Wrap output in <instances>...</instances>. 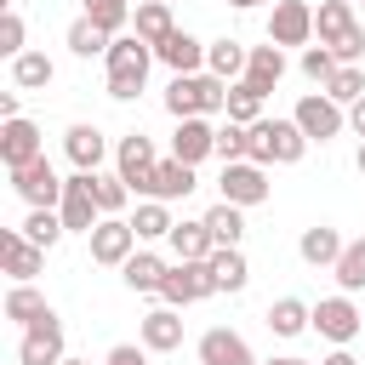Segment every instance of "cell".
Wrapping results in <instances>:
<instances>
[{
	"label": "cell",
	"mask_w": 365,
	"mask_h": 365,
	"mask_svg": "<svg viewBox=\"0 0 365 365\" xmlns=\"http://www.w3.org/2000/svg\"><path fill=\"white\" fill-rule=\"evenodd\" d=\"M154 63H160V57H154V46H148L143 34H114V46H108V57H103V68H108V97H114V103H137Z\"/></svg>",
	"instance_id": "obj_1"
},
{
	"label": "cell",
	"mask_w": 365,
	"mask_h": 365,
	"mask_svg": "<svg viewBox=\"0 0 365 365\" xmlns=\"http://www.w3.org/2000/svg\"><path fill=\"white\" fill-rule=\"evenodd\" d=\"M222 108H228V80H217L211 68H200V74H171V86H165V114H171V120H188V114L217 120Z\"/></svg>",
	"instance_id": "obj_2"
},
{
	"label": "cell",
	"mask_w": 365,
	"mask_h": 365,
	"mask_svg": "<svg viewBox=\"0 0 365 365\" xmlns=\"http://www.w3.org/2000/svg\"><path fill=\"white\" fill-rule=\"evenodd\" d=\"M308 154V137L297 120H257L245 125V160L257 165H297Z\"/></svg>",
	"instance_id": "obj_3"
},
{
	"label": "cell",
	"mask_w": 365,
	"mask_h": 365,
	"mask_svg": "<svg viewBox=\"0 0 365 365\" xmlns=\"http://www.w3.org/2000/svg\"><path fill=\"white\" fill-rule=\"evenodd\" d=\"M314 331H319L331 348H348V342L365 331V314H359V302H354L348 291H336V297H319V302H314Z\"/></svg>",
	"instance_id": "obj_4"
},
{
	"label": "cell",
	"mask_w": 365,
	"mask_h": 365,
	"mask_svg": "<svg viewBox=\"0 0 365 365\" xmlns=\"http://www.w3.org/2000/svg\"><path fill=\"white\" fill-rule=\"evenodd\" d=\"M291 120L302 125V137H308V143H331V137H342V131H348V108H342V103H331L325 91H308V97L291 108Z\"/></svg>",
	"instance_id": "obj_5"
},
{
	"label": "cell",
	"mask_w": 365,
	"mask_h": 365,
	"mask_svg": "<svg viewBox=\"0 0 365 365\" xmlns=\"http://www.w3.org/2000/svg\"><path fill=\"white\" fill-rule=\"evenodd\" d=\"M63 228L68 234H91L97 222H103V205H97V182H91V171H74V177H63Z\"/></svg>",
	"instance_id": "obj_6"
},
{
	"label": "cell",
	"mask_w": 365,
	"mask_h": 365,
	"mask_svg": "<svg viewBox=\"0 0 365 365\" xmlns=\"http://www.w3.org/2000/svg\"><path fill=\"white\" fill-rule=\"evenodd\" d=\"M6 177H11V194L23 205H63V177H57V165L46 154L29 160V165H17V171H6Z\"/></svg>",
	"instance_id": "obj_7"
},
{
	"label": "cell",
	"mask_w": 365,
	"mask_h": 365,
	"mask_svg": "<svg viewBox=\"0 0 365 365\" xmlns=\"http://www.w3.org/2000/svg\"><path fill=\"white\" fill-rule=\"evenodd\" d=\"M154 165H160V154H154V137H143V131H125V137H120V148H114V171L131 182V194H137V200L148 194V177H154Z\"/></svg>",
	"instance_id": "obj_8"
},
{
	"label": "cell",
	"mask_w": 365,
	"mask_h": 365,
	"mask_svg": "<svg viewBox=\"0 0 365 365\" xmlns=\"http://www.w3.org/2000/svg\"><path fill=\"white\" fill-rule=\"evenodd\" d=\"M217 188H222V200H234V205H262L268 200V165H257V160H228L222 165V177H217Z\"/></svg>",
	"instance_id": "obj_9"
},
{
	"label": "cell",
	"mask_w": 365,
	"mask_h": 365,
	"mask_svg": "<svg viewBox=\"0 0 365 365\" xmlns=\"http://www.w3.org/2000/svg\"><path fill=\"white\" fill-rule=\"evenodd\" d=\"M160 297H165L171 308H188V302H205V297H217L211 262H171V268H165V285H160Z\"/></svg>",
	"instance_id": "obj_10"
},
{
	"label": "cell",
	"mask_w": 365,
	"mask_h": 365,
	"mask_svg": "<svg viewBox=\"0 0 365 365\" xmlns=\"http://www.w3.org/2000/svg\"><path fill=\"white\" fill-rule=\"evenodd\" d=\"M86 240H91V262H103V268H125V257L137 251V228H131V217H103Z\"/></svg>",
	"instance_id": "obj_11"
},
{
	"label": "cell",
	"mask_w": 365,
	"mask_h": 365,
	"mask_svg": "<svg viewBox=\"0 0 365 365\" xmlns=\"http://www.w3.org/2000/svg\"><path fill=\"white\" fill-rule=\"evenodd\" d=\"M63 319L46 314L34 325H23V342H17V365H63Z\"/></svg>",
	"instance_id": "obj_12"
},
{
	"label": "cell",
	"mask_w": 365,
	"mask_h": 365,
	"mask_svg": "<svg viewBox=\"0 0 365 365\" xmlns=\"http://www.w3.org/2000/svg\"><path fill=\"white\" fill-rule=\"evenodd\" d=\"M268 40L274 46H314V6L308 0H274Z\"/></svg>",
	"instance_id": "obj_13"
},
{
	"label": "cell",
	"mask_w": 365,
	"mask_h": 365,
	"mask_svg": "<svg viewBox=\"0 0 365 365\" xmlns=\"http://www.w3.org/2000/svg\"><path fill=\"white\" fill-rule=\"evenodd\" d=\"M46 154V137H40V125L34 120H0V165L6 171H17V165H29V160H40Z\"/></svg>",
	"instance_id": "obj_14"
},
{
	"label": "cell",
	"mask_w": 365,
	"mask_h": 365,
	"mask_svg": "<svg viewBox=\"0 0 365 365\" xmlns=\"http://www.w3.org/2000/svg\"><path fill=\"white\" fill-rule=\"evenodd\" d=\"M171 154H177L182 165H205V160H217V125H211L205 114L177 120V131H171Z\"/></svg>",
	"instance_id": "obj_15"
},
{
	"label": "cell",
	"mask_w": 365,
	"mask_h": 365,
	"mask_svg": "<svg viewBox=\"0 0 365 365\" xmlns=\"http://www.w3.org/2000/svg\"><path fill=\"white\" fill-rule=\"evenodd\" d=\"M194 354H200V365H262V359L251 354V342H245L240 331H228V325H211Z\"/></svg>",
	"instance_id": "obj_16"
},
{
	"label": "cell",
	"mask_w": 365,
	"mask_h": 365,
	"mask_svg": "<svg viewBox=\"0 0 365 365\" xmlns=\"http://www.w3.org/2000/svg\"><path fill=\"white\" fill-rule=\"evenodd\" d=\"M0 262L11 279H34L46 268V245H34L23 228H0Z\"/></svg>",
	"instance_id": "obj_17"
},
{
	"label": "cell",
	"mask_w": 365,
	"mask_h": 365,
	"mask_svg": "<svg viewBox=\"0 0 365 365\" xmlns=\"http://www.w3.org/2000/svg\"><path fill=\"white\" fill-rule=\"evenodd\" d=\"M63 154H68V165H74V171H97V165L108 160V137H103L97 125L74 120V125L63 131Z\"/></svg>",
	"instance_id": "obj_18"
},
{
	"label": "cell",
	"mask_w": 365,
	"mask_h": 365,
	"mask_svg": "<svg viewBox=\"0 0 365 365\" xmlns=\"http://www.w3.org/2000/svg\"><path fill=\"white\" fill-rule=\"evenodd\" d=\"M194 188H200L194 165H182L177 154H165V160L154 165V177H148V194H143V200H165V205H171V200H188Z\"/></svg>",
	"instance_id": "obj_19"
},
{
	"label": "cell",
	"mask_w": 365,
	"mask_h": 365,
	"mask_svg": "<svg viewBox=\"0 0 365 365\" xmlns=\"http://www.w3.org/2000/svg\"><path fill=\"white\" fill-rule=\"evenodd\" d=\"M154 57H160L171 74H200V68H205V40H194L188 29H171V34L154 46Z\"/></svg>",
	"instance_id": "obj_20"
},
{
	"label": "cell",
	"mask_w": 365,
	"mask_h": 365,
	"mask_svg": "<svg viewBox=\"0 0 365 365\" xmlns=\"http://www.w3.org/2000/svg\"><path fill=\"white\" fill-rule=\"evenodd\" d=\"M137 336H143V348H148V354H171V348H182V314H177V308L165 302V308L143 314Z\"/></svg>",
	"instance_id": "obj_21"
},
{
	"label": "cell",
	"mask_w": 365,
	"mask_h": 365,
	"mask_svg": "<svg viewBox=\"0 0 365 365\" xmlns=\"http://www.w3.org/2000/svg\"><path fill=\"white\" fill-rule=\"evenodd\" d=\"M354 29H359L354 0H319V6H314V40H319V46H342Z\"/></svg>",
	"instance_id": "obj_22"
},
{
	"label": "cell",
	"mask_w": 365,
	"mask_h": 365,
	"mask_svg": "<svg viewBox=\"0 0 365 365\" xmlns=\"http://www.w3.org/2000/svg\"><path fill=\"white\" fill-rule=\"evenodd\" d=\"M211 251H217V234L205 228V217H182L171 228V257L177 262H205Z\"/></svg>",
	"instance_id": "obj_23"
},
{
	"label": "cell",
	"mask_w": 365,
	"mask_h": 365,
	"mask_svg": "<svg viewBox=\"0 0 365 365\" xmlns=\"http://www.w3.org/2000/svg\"><path fill=\"white\" fill-rule=\"evenodd\" d=\"M342 245H348V240H342L331 222H314V228H302V240H297V257H302L308 268H336Z\"/></svg>",
	"instance_id": "obj_24"
},
{
	"label": "cell",
	"mask_w": 365,
	"mask_h": 365,
	"mask_svg": "<svg viewBox=\"0 0 365 365\" xmlns=\"http://www.w3.org/2000/svg\"><path fill=\"white\" fill-rule=\"evenodd\" d=\"M165 257L160 251H131L125 257V268H120V279H125V291H143V297H160V285H165Z\"/></svg>",
	"instance_id": "obj_25"
},
{
	"label": "cell",
	"mask_w": 365,
	"mask_h": 365,
	"mask_svg": "<svg viewBox=\"0 0 365 365\" xmlns=\"http://www.w3.org/2000/svg\"><path fill=\"white\" fill-rule=\"evenodd\" d=\"M262 319H268V331H274V336H285V342H291V336L314 331V302H302V297H274Z\"/></svg>",
	"instance_id": "obj_26"
},
{
	"label": "cell",
	"mask_w": 365,
	"mask_h": 365,
	"mask_svg": "<svg viewBox=\"0 0 365 365\" xmlns=\"http://www.w3.org/2000/svg\"><path fill=\"white\" fill-rule=\"evenodd\" d=\"M205 262H211V279H217V291L240 297V291L251 285V262H245V251H240V245H217Z\"/></svg>",
	"instance_id": "obj_27"
},
{
	"label": "cell",
	"mask_w": 365,
	"mask_h": 365,
	"mask_svg": "<svg viewBox=\"0 0 365 365\" xmlns=\"http://www.w3.org/2000/svg\"><path fill=\"white\" fill-rule=\"evenodd\" d=\"M285 68H291V63H285V46H274V40H268V46H251V57H245V80H251L257 91H274V86L285 80Z\"/></svg>",
	"instance_id": "obj_28"
},
{
	"label": "cell",
	"mask_w": 365,
	"mask_h": 365,
	"mask_svg": "<svg viewBox=\"0 0 365 365\" xmlns=\"http://www.w3.org/2000/svg\"><path fill=\"white\" fill-rule=\"evenodd\" d=\"M245 57H251V46H240L234 34H222V40H211V46H205V68H211L217 80H228V86H234V80H245Z\"/></svg>",
	"instance_id": "obj_29"
},
{
	"label": "cell",
	"mask_w": 365,
	"mask_h": 365,
	"mask_svg": "<svg viewBox=\"0 0 365 365\" xmlns=\"http://www.w3.org/2000/svg\"><path fill=\"white\" fill-rule=\"evenodd\" d=\"M46 314H57V308L34 291V279H11V291H6V319H11V325H34V319H46Z\"/></svg>",
	"instance_id": "obj_30"
},
{
	"label": "cell",
	"mask_w": 365,
	"mask_h": 365,
	"mask_svg": "<svg viewBox=\"0 0 365 365\" xmlns=\"http://www.w3.org/2000/svg\"><path fill=\"white\" fill-rule=\"evenodd\" d=\"M171 29H177V17H171V0H137V11H131V34H143L148 46H160Z\"/></svg>",
	"instance_id": "obj_31"
},
{
	"label": "cell",
	"mask_w": 365,
	"mask_h": 365,
	"mask_svg": "<svg viewBox=\"0 0 365 365\" xmlns=\"http://www.w3.org/2000/svg\"><path fill=\"white\" fill-rule=\"evenodd\" d=\"M63 46H68L74 57H108V46H114V34H108V29H97V23H91L86 11H80V17L68 23V34H63Z\"/></svg>",
	"instance_id": "obj_32"
},
{
	"label": "cell",
	"mask_w": 365,
	"mask_h": 365,
	"mask_svg": "<svg viewBox=\"0 0 365 365\" xmlns=\"http://www.w3.org/2000/svg\"><path fill=\"white\" fill-rule=\"evenodd\" d=\"M57 80V63L46 57V51H23V57H11V86L17 91H46Z\"/></svg>",
	"instance_id": "obj_33"
},
{
	"label": "cell",
	"mask_w": 365,
	"mask_h": 365,
	"mask_svg": "<svg viewBox=\"0 0 365 365\" xmlns=\"http://www.w3.org/2000/svg\"><path fill=\"white\" fill-rule=\"evenodd\" d=\"M131 228H137V240H171L177 217H171V205H165V200H137Z\"/></svg>",
	"instance_id": "obj_34"
},
{
	"label": "cell",
	"mask_w": 365,
	"mask_h": 365,
	"mask_svg": "<svg viewBox=\"0 0 365 365\" xmlns=\"http://www.w3.org/2000/svg\"><path fill=\"white\" fill-rule=\"evenodd\" d=\"M205 228L217 234V245H240V240H245V205H234V200H217V205L205 211Z\"/></svg>",
	"instance_id": "obj_35"
},
{
	"label": "cell",
	"mask_w": 365,
	"mask_h": 365,
	"mask_svg": "<svg viewBox=\"0 0 365 365\" xmlns=\"http://www.w3.org/2000/svg\"><path fill=\"white\" fill-rule=\"evenodd\" d=\"M262 103H268V91H257L251 80H234V86H228V108H222V114H228V120H240V125H257V120H262Z\"/></svg>",
	"instance_id": "obj_36"
},
{
	"label": "cell",
	"mask_w": 365,
	"mask_h": 365,
	"mask_svg": "<svg viewBox=\"0 0 365 365\" xmlns=\"http://www.w3.org/2000/svg\"><path fill=\"white\" fill-rule=\"evenodd\" d=\"M91 182H97V205H103V217H125V205L137 200L131 182H125L120 171H91Z\"/></svg>",
	"instance_id": "obj_37"
},
{
	"label": "cell",
	"mask_w": 365,
	"mask_h": 365,
	"mask_svg": "<svg viewBox=\"0 0 365 365\" xmlns=\"http://www.w3.org/2000/svg\"><path fill=\"white\" fill-rule=\"evenodd\" d=\"M23 234H29L34 245H46V251H51V245H57L68 228H63V211H57V205H29V217H23Z\"/></svg>",
	"instance_id": "obj_38"
},
{
	"label": "cell",
	"mask_w": 365,
	"mask_h": 365,
	"mask_svg": "<svg viewBox=\"0 0 365 365\" xmlns=\"http://www.w3.org/2000/svg\"><path fill=\"white\" fill-rule=\"evenodd\" d=\"M319 91H325L331 103H342V108H354V103L365 97V63H342V68H336V74H331V80H325Z\"/></svg>",
	"instance_id": "obj_39"
},
{
	"label": "cell",
	"mask_w": 365,
	"mask_h": 365,
	"mask_svg": "<svg viewBox=\"0 0 365 365\" xmlns=\"http://www.w3.org/2000/svg\"><path fill=\"white\" fill-rule=\"evenodd\" d=\"M80 11H86L97 29H108V34H125L137 6H131V0H80Z\"/></svg>",
	"instance_id": "obj_40"
},
{
	"label": "cell",
	"mask_w": 365,
	"mask_h": 365,
	"mask_svg": "<svg viewBox=\"0 0 365 365\" xmlns=\"http://www.w3.org/2000/svg\"><path fill=\"white\" fill-rule=\"evenodd\" d=\"M331 274H336V285H342L348 297H359V291H365V240H348Z\"/></svg>",
	"instance_id": "obj_41"
},
{
	"label": "cell",
	"mask_w": 365,
	"mask_h": 365,
	"mask_svg": "<svg viewBox=\"0 0 365 365\" xmlns=\"http://www.w3.org/2000/svg\"><path fill=\"white\" fill-rule=\"evenodd\" d=\"M23 51H29V29H23V17L6 6V11H0V57L11 63V57H23Z\"/></svg>",
	"instance_id": "obj_42"
},
{
	"label": "cell",
	"mask_w": 365,
	"mask_h": 365,
	"mask_svg": "<svg viewBox=\"0 0 365 365\" xmlns=\"http://www.w3.org/2000/svg\"><path fill=\"white\" fill-rule=\"evenodd\" d=\"M336 68H342V63H336V51H331V46H302V74H308L314 86H325Z\"/></svg>",
	"instance_id": "obj_43"
},
{
	"label": "cell",
	"mask_w": 365,
	"mask_h": 365,
	"mask_svg": "<svg viewBox=\"0 0 365 365\" xmlns=\"http://www.w3.org/2000/svg\"><path fill=\"white\" fill-rule=\"evenodd\" d=\"M217 160L228 165V160H245V125L240 120H222L217 125Z\"/></svg>",
	"instance_id": "obj_44"
},
{
	"label": "cell",
	"mask_w": 365,
	"mask_h": 365,
	"mask_svg": "<svg viewBox=\"0 0 365 365\" xmlns=\"http://www.w3.org/2000/svg\"><path fill=\"white\" fill-rule=\"evenodd\" d=\"M103 365H148V348H143V342H114V348L103 354Z\"/></svg>",
	"instance_id": "obj_45"
},
{
	"label": "cell",
	"mask_w": 365,
	"mask_h": 365,
	"mask_svg": "<svg viewBox=\"0 0 365 365\" xmlns=\"http://www.w3.org/2000/svg\"><path fill=\"white\" fill-rule=\"evenodd\" d=\"M23 114V91L11 86V91H0V120H17Z\"/></svg>",
	"instance_id": "obj_46"
},
{
	"label": "cell",
	"mask_w": 365,
	"mask_h": 365,
	"mask_svg": "<svg viewBox=\"0 0 365 365\" xmlns=\"http://www.w3.org/2000/svg\"><path fill=\"white\" fill-rule=\"evenodd\" d=\"M348 131H354V137H365V97L348 108Z\"/></svg>",
	"instance_id": "obj_47"
},
{
	"label": "cell",
	"mask_w": 365,
	"mask_h": 365,
	"mask_svg": "<svg viewBox=\"0 0 365 365\" xmlns=\"http://www.w3.org/2000/svg\"><path fill=\"white\" fill-rule=\"evenodd\" d=\"M319 365H359V359H354V354H348V348H331V354H325V359H319Z\"/></svg>",
	"instance_id": "obj_48"
},
{
	"label": "cell",
	"mask_w": 365,
	"mask_h": 365,
	"mask_svg": "<svg viewBox=\"0 0 365 365\" xmlns=\"http://www.w3.org/2000/svg\"><path fill=\"white\" fill-rule=\"evenodd\" d=\"M354 171L365 177V137H359V148H354Z\"/></svg>",
	"instance_id": "obj_49"
},
{
	"label": "cell",
	"mask_w": 365,
	"mask_h": 365,
	"mask_svg": "<svg viewBox=\"0 0 365 365\" xmlns=\"http://www.w3.org/2000/svg\"><path fill=\"white\" fill-rule=\"evenodd\" d=\"M262 365H308V359H297V354H279V359H262Z\"/></svg>",
	"instance_id": "obj_50"
},
{
	"label": "cell",
	"mask_w": 365,
	"mask_h": 365,
	"mask_svg": "<svg viewBox=\"0 0 365 365\" xmlns=\"http://www.w3.org/2000/svg\"><path fill=\"white\" fill-rule=\"evenodd\" d=\"M228 6H234V11H251V6H262V0H228Z\"/></svg>",
	"instance_id": "obj_51"
},
{
	"label": "cell",
	"mask_w": 365,
	"mask_h": 365,
	"mask_svg": "<svg viewBox=\"0 0 365 365\" xmlns=\"http://www.w3.org/2000/svg\"><path fill=\"white\" fill-rule=\"evenodd\" d=\"M63 365H91V359H63Z\"/></svg>",
	"instance_id": "obj_52"
},
{
	"label": "cell",
	"mask_w": 365,
	"mask_h": 365,
	"mask_svg": "<svg viewBox=\"0 0 365 365\" xmlns=\"http://www.w3.org/2000/svg\"><path fill=\"white\" fill-rule=\"evenodd\" d=\"M354 6H359V0H354Z\"/></svg>",
	"instance_id": "obj_53"
}]
</instances>
